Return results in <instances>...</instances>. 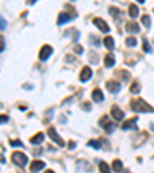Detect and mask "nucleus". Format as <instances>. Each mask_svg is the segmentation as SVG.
<instances>
[{"label": "nucleus", "mask_w": 154, "mask_h": 173, "mask_svg": "<svg viewBox=\"0 0 154 173\" xmlns=\"http://www.w3.org/2000/svg\"><path fill=\"white\" fill-rule=\"evenodd\" d=\"M131 108H133V111H137V113H154V108L151 105H148L143 99H140V97H134L133 100H131Z\"/></svg>", "instance_id": "f257e3e1"}, {"label": "nucleus", "mask_w": 154, "mask_h": 173, "mask_svg": "<svg viewBox=\"0 0 154 173\" xmlns=\"http://www.w3.org/2000/svg\"><path fill=\"white\" fill-rule=\"evenodd\" d=\"M11 159H13V162H14L16 165H19V167H25V165L28 164V156L25 153H22V152H14L13 156H11Z\"/></svg>", "instance_id": "f03ea898"}, {"label": "nucleus", "mask_w": 154, "mask_h": 173, "mask_svg": "<svg viewBox=\"0 0 154 173\" xmlns=\"http://www.w3.org/2000/svg\"><path fill=\"white\" fill-rule=\"evenodd\" d=\"M99 125H100V127H103L106 133L114 132V124H111V122H110V117H108V116H102V117H100V121H99Z\"/></svg>", "instance_id": "7ed1b4c3"}, {"label": "nucleus", "mask_w": 154, "mask_h": 173, "mask_svg": "<svg viewBox=\"0 0 154 173\" xmlns=\"http://www.w3.org/2000/svg\"><path fill=\"white\" fill-rule=\"evenodd\" d=\"M51 54H53V46L51 45H43L42 50H40V53H38V59L40 60H46Z\"/></svg>", "instance_id": "20e7f679"}, {"label": "nucleus", "mask_w": 154, "mask_h": 173, "mask_svg": "<svg viewBox=\"0 0 154 173\" xmlns=\"http://www.w3.org/2000/svg\"><path fill=\"white\" fill-rule=\"evenodd\" d=\"M48 135H49V138H51L54 142H57L60 147H63V145H65V141H63V139L57 135V132H56V128H54V127H49V128H48Z\"/></svg>", "instance_id": "39448f33"}, {"label": "nucleus", "mask_w": 154, "mask_h": 173, "mask_svg": "<svg viewBox=\"0 0 154 173\" xmlns=\"http://www.w3.org/2000/svg\"><path fill=\"white\" fill-rule=\"evenodd\" d=\"M91 77H93V70H91L90 67H83V68H82V71H80L79 79H80L82 82H88Z\"/></svg>", "instance_id": "423d86ee"}, {"label": "nucleus", "mask_w": 154, "mask_h": 173, "mask_svg": "<svg viewBox=\"0 0 154 173\" xmlns=\"http://www.w3.org/2000/svg\"><path fill=\"white\" fill-rule=\"evenodd\" d=\"M93 23L96 25V26L99 28V30H100V31H102V33H108V31H110V26H108V23H106V22H105L103 19H99V17H96V19L93 20Z\"/></svg>", "instance_id": "0eeeda50"}, {"label": "nucleus", "mask_w": 154, "mask_h": 173, "mask_svg": "<svg viewBox=\"0 0 154 173\" xmlns=\"http://www.w3.org/2000/svg\"><path fill=\"white\" fill-rule=\"evenodd\" d=\"M106 88H108L110 93L116 95V93H119V91L122 90V85H120L119 82H116V80H110V82L106 84Z\"/></svg>", "instance_id": "6e6552de"}, {"label": "nucleus", "mask_w": 154, "mask_h": 173, "mask_svg": "<svg viewBox=\"0 0 154 173\" xmlns=\"http://www.w3.org/2000/svg\"><path fill=\"white\" fill-rule=\"evenodd\" d=\"M111 116L114 117L116 121H122L125 113H123V110H120L117 105H113V107H111Z\"/></svg>", "instance_id": "1a4fd4ad"}, {"label": "nucleus", "mask_w": 154, "mask_h": 173, "mask_svg": "<svg viewBox=\"0 0 154 173\" xmlns=\"http://www.w3.org/2000/svg\"><path fill=\"white\" fill-rule=\"evenodd\" d=\"M131 128L137 130V117H133V119H130V121L122 124V130H131Z\"/></svg>", "instance_id": "9d476101"}, {"label": "nucleus", "mask_w": 154, "mask_h": 173, "mask_svg": "<svg viewBox=\"0 0 154 173\" xmlns=\"http://www.w3.org/2000/svg\"><path fill=\"white\" fill-rule=\"evenodd\" d=\"M77 14H66V13H60L59 14V19H57V23L59 25H63V23H66V22H69V20L73 19V17H76Z\"/></svg>", "instance_id": "9b49d317"}, {"label": "nucleus", "mask_w": 154, "mask_h": 173, "mask_svg": "<svg viewBox=\"0 0 154 173\" xmlns=\"http://www.w3.org/2000/svg\"><path fill=\"white\" fill-rule=\"evenodd\" d=\"M125 28H126V31H128V33H134V34L140 31V26H139L136 22H128V23L125 25Z\"/></svg>", "instance_id": "f8f14e48"}, {"label": "nucleus", "mask_w": 154, "mask_h": 173, "mask_svg": "<svg viewBox=\"0 0 154 173\" xmlns=\"http://www.w3.org/2000/svg\"><path fill=\"white\" fill-rule=\"evenodd\" d=\"M29 169H31V172H38V170L45 169V162H43V161H34Z\"/></svg>", "instance_id": "ddd939ff"}, {"label": "nucleus", "mask_w": 154, "mask_h": 173, "mask_svg": "<svg viewBox=\"0 0 154 173\" xmlns=\"http://www.w3.org/2000/svg\"><path fill=\"white\" fill-rule=\"evenodd\" d=\"M93 100H94V102H102V100H103L102 90H99V88H94V90H93Z\"/></svg>", "instance_id": "4468645a"}, {"label": "nucleus", "mask_w": 154, "mask_h": 173, "mask_svg": "<svg viewBox=\"0 0 154 173\" xmlns=\"http://www.w3.org/2000/svg\"><path fill=\"white\" fill-rule=\"evenodd\" d=\"M128 14H130V17H131V19H136V17L139 16V8L136 6L134 3H133V5H130V8H128Z\"/></svg>", "instance_id": "2eb2a0df"}, {"label": "nucleus", "mask_w": 154, "mask_h": 173, "mask_svg": "<svg viewBox=\"0 0 154 173\" xmlns=\"http://www.w3.org/2000/svg\"><path fill=\"white\" fill-rule=\"evenodd\" d=\"M111 169H113V172H122V169H123L122 161H120V159H114V162H113Z\"/></svg>", "instance_id": "dca6fc26"}, {"label": "nucleus", "mask_w": 154, "mask_h": 173, "mask_svg": "<svg viewBox=\"0 0 154 173\" xmlns=\"http://www.w3.org/2000/svg\"><path fill=\"white\" fill-rule=\"evenodd\" d=\"M43 139H45V135L43 133H37L36 136H33L29 141H31V144H40V142H43Z\"/></svg>", "instance_id": "f3484780"}, {"label": "nucleus", "mask_w": 154, "mask_h": 173, "mask_svg": "<svg viewBox=\"0 0 154 173\" xmlns=\"http://www.w3.org/2000/svg\"><path fill=\"white\" fill-rule=\"evenodd\" d=\"M114 63H116V57L113 56V54H108V56L105 57V67L110 68V67H113Z\"/></svg>", "instance_id": "a211bd4d"}, {"label": "nucleus", "mask_w": 154, "mask_h": 173, "mask_svg": "<svg viewBox=\"0 0 154 173\" xmlns=\"http://www.w3.org/2000/svg\"><path fill=\"white\" fill-rule=\"evenodd\" d=\"M103 42H105V46H106V48H110V50H113V48H114V39H113V37H110V36H108V37H105Z\"/></svg>", "instance_id": "6ab92c4d"}, {"label": "nucleus", "mask_w": 154, "mask_h": 173, "mask_svg": "<svg viewBox=\"0 0 154 173\" xmlns=\"http://www.w3.org/2000/svg\"><path fill=\"white\" fill-rule=\"evenodd\" d=\"M99 169H100V172H103V173L110 172V165H108L106 162H103V161H100V162H99Z\"/></svg>", "instance_id": "aec40b11"}, {"label": "nucleus", "mask_w": 154, "mask_h": 173, "mask_svg": "<svg viewBox=\"0 0 154 173\" xmlns=\"http://www.w3.org/2000/svg\"><path fill=\"white\" fill-rule=\"evenodd\" d=\"M142 23H143L146 28H150V25H151V19H150V16H148V14L142 16Z\"/></svg>", "instance_id": "412c9836"}, {"label": "nucleus", "mask_w": 154, "mask_h": 173, "mask_svg": "<svg viewBox=\"0 0 154 173\" xmlns=\"http://www.w3.org/2000/svg\"><path fill=\"white\" fill-rule=\"evenodd\" d=\"M130 91H131L133 95H137V93L140 91V87H139V84H137V82H134V84L131 85V88H130Z\"/></svg>", "instance_id": "4be33fe9"}, {"label": "nucleus", "mask_w": 154, "mask_h": 173, "mask_svg": "<svg viewBox=\"0 0 154 173\" xmlns=\"http://www.w3.org/2000/svg\"><path fill=\"white\" fill-rule=\"evenodd\" d=\"M143 51H145V53H151V45L148 43L146 39H143Z\"/></svg>", "instance_id": "5701e85b"}, {"label": "nucleus", "mask_w": 154, "mask_h": 173, "mask_svg": "<svg viewBox=\"0 0 154 173\" xmlns=\"http://www.w3.org/2000/svg\"><path fill=\"white\" fill-rule=\"evenodd\" d=\"M126 45H128V46H136V45H137L136 37H128L126 39Z\"/></svg>", "instance_id": "b1692460"}, {"label": "nucleus", "mask_w": 154, "mask_h": 173, "mask_svg": "<svg viewBox=\"0 0 154 173\" xmlns=\"http://www.w3.org/2000/svg\"><path fill=\"white\" fill-rule=\"evenodd\" d=\"M88 145H90V147H93V149H100V142H99V141H94V139H93V141H90V142H88Z\"/></svg>", "instance_id": "393cba45"}, {"label": "nucleus", "mask_w": 154, "mask_h": 173, "mask_svg": "<svg viewBox=\"0 0 154 173\" xmlns=\"http://www.w3.org/2000/svg\"><path fill=\"white\" fill-rule=\"evenodd\" d=\"M119 73H120V76H122L123 80H128V79H130V73H128V71H119Z\"/></svg>", "instance_id": "a878e982"}, {"label": "nucleus", "mask_w": 154, "mask_h": 173, "mask_svg": "<svg viewBox=\"0 0 154 173\" xmlns=\"http://www.w3.org/2000/svg\"><path fill=\"white\" fill-rule=\"evenodd\" d=\"M110 13H111V14L114 16L116 19L119 17V9H117V8H114V6H113V8H110Z\"/></svg>", "instance_id": "bb28decb"}, {"label": "nucleus", "mask_w": 154, "mask_h": 173, "mask_svg": "<svg viewBox=\"0 0 154 173\" xmlns=\"http://www.w3.org/2000/svg\"><path fill=\"white\" fill-rule=\"evenodd\" d=\"M8 25H6V20L3 19V17H0V30H5Z\"/></svg>", "instance_id": "cd10ccee"}, {"label": "nucleus", "mask_w": 154, "mask_h": 173, "mask_svg": "<svg viewBox=\"0 0 154 173\" xmlns=\"http://www.w3.org/2000/svg\"><path fill=\"white\" fill-rule=\"evenodd\" d=\"M8 116H5V115H0V124H5V122H8Z\"/></svg>", "instance_id": "c85d7f7f"}, {"label": "nucleus", "mask_w": 154, "mask_h": 173, "mask_svg": "<svg viewBox=\"0 0 154 173\" xmlns=\"http://www.w3.org/2000/svg\"><path fill=\"white\" fill-rule=\"evenodd\" d=\"M74 50H76L77 54H82V53H83V48H82L80 45H76V46H74Z\"/></svg>", "instance_id": "c756f323"}, {"label": "nucleus", "mask_w": 154, "mask_h": 173, "mask_svg": "<svg viewBox=\"0 0 154 173\" xmlns=\"http://www.w3.org/2000/svg\"><path fill=\"white\" fill-rule=\"evenodd\" d=\"M11 145H17V147H20L22 142H20V141H11Z\"/></svg>", "instance_id": "7c9ffc66"}, {"label": "nucleus", "mask_w": 154, "mask_h": 173, "mask_svg": "<svg viewBox=\"0 0 154 173\" xmlns=\"http://www.w3.org/2000/svg\"><path fill=\"white\" fill-rule=\"evenodd\" d=\"M82 108H85V110L88 111V110L91 108V105H90V104H82Z\"/></svg>", "instance_id": "2f4dec72"}, {"label": "nucleus", "mask_w": 154, "mask_h": 173, "mask_svg": "<svg viewBox=\"0 0 154 173\" xmlns=\"http://www.w3.org/2000/svg\"><path fill=\"white\" fill-rule=\"evenodd\" d=\"M3 45H5V43H3V37L0 36V51H3Z\"/></svg>", "instance_id": "473e14b6"}, {"label": "nucleus", "mask_w": 154, "mask_h": 173, "mask_svg": "<svg viewBox=\"0 0 154 173\" xmlns=\"http://www.w3.org/2000/svg\"><path fill=\"white\" fill-rule=\"evenodd\" d=\"M74 147H76V142L71 141V142H69V149H74Z\"/></svg>", "instance_id": "72a5a7b5"}, {"label": "nucleus", "mask_w": 154, "mask_h": 173, "mask_svg": "<svg viewBox=\"0 0 154 173\" xmlns=\"http://www.w3.org/2000/svg\"><path fill=\"white\" fill-rule=\"evenodd\" d=\"M28 3H36V0H28Z\"/></svg>", "instance_id": "f704fd0d"}, {"label": "nucleus", "mask_w": 154, "mask_h": 173, "mask_svg": "<svg viewBox=\"0 0 154 173\" xmlns=\"http://www.w3.org/2000/svg\"><path fill=\"white\" fill-rule=\"evenodd\" d=\"M150 127H151V130H153V132H154V122H153V124H151V125H150Z\"/></svg>", "instance_id": "c9c22d12"}, {"label": "nucleus", "mask_w": 154, "mask_h": 173, "mask_svg": "<svg viewBox=\"0 0 154 173\" xmlns=\"http://www.w3.org/2000/svg\"><path fill=\"white\" fill-rule=\"evenodd\" d=\"M137 2H139V3H143V2H145V0H137Z\"/></svg>", "instance_id": "e433bc0d"}]
</instances>
